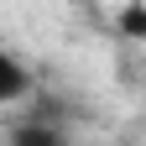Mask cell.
<instances>
[{"instance_id": "1", "label": "cell", "mask_w": 146, "mask_h": 146, "mask_svg": "<svg viewBox=\"0 0 146 146\" xmlns=\"http://www.w3.org/2000/svg\"><path fill=\"white\" fill-rule=\"evenodd\" d=\"M31 110H21V115L11 120V131H5V146H73L68 136V120L58 115V110H47L42 99H26Z\"/></svg>"}, {"instance_id": "3", "label": "cell", "mask_w": 146, "mask_h": 146, "mask_svg": "<svg viewBox=\"0 0 146 146\" xmlns=\"http://www.w3.org/2000/svg\"><path fill=\"white\" fill-rule=\"evenodd\" d=\"M115 26H120L125 42H146V5H141V0H125L120 16H115Z\"/></svg>"}, {"instance_id": "2", "label": "cell", "mask_w": 146, "mask_h": 146, "mask_svg": "<svg viewBox=\"0 0 146 146\" xmlns=\"http://www.w3.org/2000/svg\"><path fill=\"white\" fill-rule=\"evenodd\" d=\"M36 94V73L16 58V52L0 42V110H11V104H26Z\"/></svg>"}]
</instances>
